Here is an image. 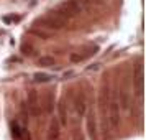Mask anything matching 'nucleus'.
<instances>
[{
    "label": "nucleus",
    "mask_w": 146,
    "mask_h": 140,
    "mask_svg": "<svg viewBox=\"0 0 146 140\" xmlns=\"http://www.w3.org/2000/svg\"><path fill=\"white\" fill-rule=\"evenodd\" d=\"M67 21L64 20V18H61L59 15H56L53 12V13H49L48 17H44L43 20H41V25H43V28H48V30H61V28L66 27Z\"/></svg>",
    "instance_id": "nucleus-1"
},
{
    "label": "nucleus",
    "mask_w": 146,
    "mask_h": 140,
    "mask_svg": "<svg viewBox=\"0 0 146 140\" xmlns=\"http://www.w3.org/2000/svg\"><path fill=\"white\" fill-rule=\"evenodd\" d=\"M107 120L112 129H117L120 125V102L117 100V97H113L108 106V119Z\"/></svg>",
    "instance_id": "nucleus-2"
},
{
    "label": "nucleus",
    "mask_w": 146,
    "mask_h": 140,
    "mask_svg": "<svg viewBox=\"0 0 146 140\" xmlns=\"http://www.w3.org/2000/svg\"><path fill=\"white\" fill-rule=\"evenodd\" d=\"M72 107L76 111V115L77 117H84L87 112V102H86V94L79 91V92L74 96V102H72Z\"/></svg>",
    "instance_id": "nucleus-3"
},
{
    "label": "nucleus",
    "mask_w": 146,
    "mask_h": 140,
    "mask_svg": "<svg viewBox=\"0 0 146 140\" xmlns=\"http://www.w3.org/2000/svg\"><path fill=\"white\" fill-rule=\"evenodd\" d=\"M28 109L33 115H38L40 114V104H38V92L36 91H30L28 92Z\"/></svg>",
    "instance_id": "nucleus-4"
},
{
    "label": "nucleus",
    "mask_w": 146,
    "mask_h": 140,
    "mask_svg": "<svg viewBox=\"0 0 146 140\" xmlns=\"http://www.w3.org/2000/svg\"><path fill=\"white\" fill-rule=\"evenodd\" d=\"M12 135H13V139L17 140H30V135L27 133V129H23V127H20L17 122H13L12 124Z\"/></svg>",
    "instance_id": "nucleus-5"
},
{
    "label": "nucleus",
    "mask_w": 146,
    "mask_h": 140,
    "mask_svg": "<svg viewBox=\"0 0 146 140\" xmlns=\"http://www.w3.org/2000/svg\"><path fill=\"white\" fill-rule=\"evenodd\" d=\"M58 112H59V124L61 125H67V111H66V100L64 99L59 102Z\"/></svg>",
    "instance_id": "nucleus-6"
},
{
    "label": "nucleus",
    "mask_w": 146,
    "mask_h": 140,
    "mask_svg": "<svg viewBox=\"0 0 146 140\" xmlns=\"http://www.w3.org/2000/svg\"><path fill=\"white\" fill-rule=\"evenodd\" d=\"M44 111L46 112H51V109H53L54 106V100H53V91H48L46 94H44Z\"/></svg>",
    "instance_id": "nucleus-7"
},
{
    "label": "nucleus",
    "mask_w": 146,
    "mask_h": 140,
    "mask_svg": "<svg viewBox=\"0 0 146 140\" xmlns=\"http://www.w3.org/2000/svg\"><path fill=\"white\" fill-rule=\"evenodd\" d=\"M33 79L36 81V82H48V81L53 79V76H51V74H48V73H36L33 76Z\"/></svg>",
    "instance_id": "nucleus-8"
},
{
    "label": "nucleus",
    "mask_w": 146,
    "mask_h": 140,
    "mask_svg": "<svg viewBox=\"0 0 146 140\" xmlns=\"http://www.w3.org/2000/svg\"><path fill=\"white\" fill-rule=\"evenodd\" d=\"M38 63H40L41 66H54L56 64V60L51 58V56H41L40 60H38Z\"/></svg>",
    "instance_id": "nucleus-9"
},
{
    "label": "nucleus",
    "mask_w": 146,
    "mask_h": 140,
    "mask_svg": "<svg viewBox=\"0 0 146 140\" xmlns=\"http://www.w3.org/2000/svg\"><path fill=\"white\" fill-rule=\"evenodd\" d=\"M58 124H56V120L53 122V125H51V129H49V140H53V139H58Z\"/></svg>",
    "instance_id": "nucleus-10"
},
{
    "label": "nucleus",
    "mask_w": 146,
    "mask_h": 140,
    "mask_svg": "<svg viewBox=\"0 0 146 140\" xmlns=\"http://www.w3.org/2000/svg\"><path fill=\"white\" fill-rule=\"evenodd\" d=\"M87 127H89V133H90V137H95V120L90 117V119L87 120Z\"/></svg>",
    "instance_id": "nucleus-11"
},
{
    "label": "nucleus",
    "mask_w": 146,
    "mask_h": 140,
    "mask_svg": "<svg viewBox=\"0 0 146 140\" xmlns=\"http://www.w3.org/2000/svg\"><path fill=\"white\" fill-rule=\"evenodd\" d=\"M74 76V71H67L66 74H64V79H67V78H72Z\"/></svg>",
    "instance_id": "nucleus-12"
}]
</instances>
